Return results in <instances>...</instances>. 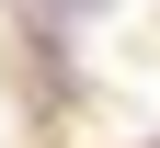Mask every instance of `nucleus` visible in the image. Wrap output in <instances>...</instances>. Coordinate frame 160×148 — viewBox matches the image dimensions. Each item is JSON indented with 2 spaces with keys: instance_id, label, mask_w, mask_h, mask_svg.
<instances>
[{
  "instance_id": "obj_1",
  "label": "nucleus",
  "mask_w": 160,
  "mask_h": 148,
  "mask_svg": "<svg viewBox=\"0 0 160 148\" xmlns=\"http://www.w3.org/2000/svg\"><path fill=\"white\" fill-rule=\"evenodd\" d=\"M69 12H103V0H69Z\"/></svg>"
}]
</instances>
